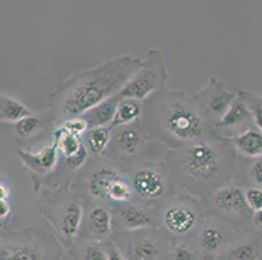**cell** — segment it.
<instances>
[{"instance_id":"1","label":"cell","mask_w":262,"mask_h":260,"mask_svg":"<svg viewBox=\"0 0 262 260\" xmlns=\"http://www.w3.org/2000/svg\"><path fill=\"white\" fill-rule=\"evenodd\" d=\"M141 63L139 57L123 55L67 78L49 98L46 114L52 129H58L68 119L81 116L118 95L139 70Z\"/></svg>"},{"instance_id":"2","label":"cell","mask_w":262,"mask_h":260,"mask_svg":"<svg viewBox=\"0 0 262 260\" xmlns=\"http://www.w3.org/2000/svg\"><path fill=\"white\" fill-rule=\"evenodd\" d=\"M164 161L179 189L200 200L233 182L236 175V151L223 138L168 150Z\"/></svg>"},{"instance_id":"3","label":"cell","mask_w":262,"mask_h":260,"mask_svg":"<svg viewBox=\"0 0 262 260\" xmlns=\"http://www.w3.org/2000/svg\"><path fill=\"white\" fill-rule=\"evenodd\" d=\"M141 121L150 142L167 150L222 139L183 91L164 89L144 100Z\"/></svg>"},{"instance_id":"4","label":"cell","mask_w":262,"mask_h":260,"mask_svg":"<svg viewBox=\"0 0 262 260\" xmlns=\"http://www.w3.org/2000/svg\"><path fill=\"white\" fill-rule=\"evenodd\" d=\"M70 186L84 199L101 202L111 208L135 199L125 168L107 156L90 157Z\"/></svg>"},{"instance_id":"5","label":"cell","mask_w":262,"mask_h":260,"mask_svg":"<svg viewBox=\"0 0 262 260\" xmlns=\"http://www.w3.org/2000/svg\"><path fill=\"white\" fill-rule=\"evenodd\" d=\"M40 216L51 225L54 237L64 250L70 251L80 234L84 218V199L71 186L45 189L38 198Z\"/></svg>"},{"instance_id":"6","label":"cell","mask_w":262,"mask_h":260,"mask_svg":"<svg viewBox=\"0 0 262 260\" xmlns=\"http://www.w3.org/2000/svg\"><path fill=\"white\" fill-rule=\"evenodd\" d=\"M204 219L202 200L184 192L154 206V225L171 243L189 242Z\"/></svg>"},{"instance_id":"7","label":"cell","mask_w":262,"mask_h":260,"mask_svg":"<svg viewBox=\"0 0 262 260\" xmlns=\"http://www.w3.org/2000/svg\"><path fill=\"white\" fill-rule=\"evenodd\" d=\"M58 240L37 228L0 233V260H63Z\"/></svg>"},{"instance_id":"8","label":"cell","mask_w":262,"mask_h":260,"mask_svg":"<svg viewBox=\"0 0 262 260\" xmlns=\"http://www.w3.org/2000/svg\"><path fill=\"white\" fill-rule=\"evenodd\" d=\"M133 198L147 206H157L159 202L178 194L176 185L166 161L142 160L125 167Z\"/></svg>"},{"instance_id":"9","label":"cell","mask_w":262,"mask_h":260,"mask_svg":"<svg viewBox=\"0 0 262 260\" xmlns=\"http://www.w3.org/2000/svg\"><path fill=\"white\" fill-rule=\"evenodd\" d=\"M205 216H211L230 224L242 233L253 232L252 216L245 199L244 189L235 182L219 187L210 197L202 200Z\"/></svg>"},{"instance_id":"10","label":"cell","mask_w":262,"mask_h":260,"mask_svg":"<svg viewBox=\"0 0 262 260\" xmlns=\"http://www.w3.org/2000/svg\"><path fill=\"white\" fill-rule=\"evenodd\" d=\"M167 81L168 70L163 54L161 50L151 49L146 52L139 70L119 92V97L144 102L156 92L167 89Z\"/></svg>"},{"instance_id":"11","label":"cell","mask_w":262,"mask_h":260,"mask_svg":"<svg viewBox=\"0 0 262 260\" xmlns=\"http://www.w3.org/2000/svg\"><path fill=\"white\" fill-rule=\"evenodd\" d=\"M114 242L129 260H167L171 242L157 228L115 233Z\"/></svg>"},{"instance_id":"12","label":"cell","mask_w":262,"mask_h":260,"mask_svg":"<svg viewBox=\"0 0 262 260\" xmlns=\"http://www.w3.org/2000/svg\"><path fill=\"white\" fill-rule=\"evenodd\" d=\"M149 143V135L141 120L118 126L111 132V140L104 156L125 168L135 161L145 159Z\"/></svg>"},{"instance_id":"13","label":"cell","mask_w":262,"mask_h":260,"mask_svg":"<svg viewBox=\"0 0 262 260\" xmlns=\"http://www.w3.org/2000/svg\"><path fill=\"white\" fill-rule=\"evenodd\" d=\"M18 159L28 175L30 176L34 192L40 189H58L56 172L60 163V154L54 140L40 147L38 151L18 150Z\"/></svg>"},{"instance_id":"14","label":"cell","mask_w":262,"mask_h":260,"mask_svg":"<svg viewBox=\"0 0 262 260\" xmlns=\"http://www.w3.org/2000/svg\"><path fill=\"white\" fill-rule=\"evenodd\" d=\"M244 233L231 226L230 224L211 216H205L197 232L189 241L200 251L205 260H214L228 245L242 237Z\"/></svg>"},{"instance_id":"15","label":"cell","mask_w":262,"mask_h":260,"mask_svg":"<svg viewBox=\"0 0 262 260\" xmlns=\"http://www.w3.org/2000/svg\"><path fill=\"white\" fill-rule=\"evenodd\" d=\"M236 97L237 92L235 94L230 91L222 80L211 77L206 85L189 99L204 120L214 126L225 116Z\"/></svg>"},{"instance_id":"16","label":"cell","mask_w":262,"mask_h":260,"mask_svg":"<svg viewBox=\"0 0 262 260\" xmlns=\"http://www.w3.org/2000/svg\"><path fill=\"white\" fill-rule=\"evenodd\" d=\"M113 235V208L101 202L84 199V218H82L78 238L106 242V241L111 240Z\"/></svg>"},{"instance_id":"17","label":"cell","mask_w":262,"mask_h":260,"mask_svg":"<svg viewBox=\"0 0 262 260\" xmlns=\"http://www.w3.org/2000/svg\"><path fill=\"white\" fill-rule=\"evenodd\" d=\"M113 218L114 234L156 228L154 225V207L147 206L136 199L113 208Z\"/></svg>"},{"instance_id":"18","label":"cell","mask_w":262,"mask_h":260,"mask_svg":"<svg viewBox=\"0 0 262 260\" xmlns=\"http://www.w3.org/2000/svg\"><path fill=\"white\" fill-rule=\"evenodd\" d=\"M253 125L254 123L251 111L247 107L244 100L237 95L236 99L233 100V103L231 104L228 111L225 113V116L214 125V129L216 130L219 137L223 138V139H228V138L236 137L239 134L237 129L242 128L243 132H245Z\"/></svg>"},{"instance_id":"19","label":"cell","mask_w":262,"mask_h":260,"mask_svg":"<svg viewBox=\"0 0 262 260\" xmlns=\"http://www.w3.org/2000/svg\"><path fill=\"white\" fill-rule=\"evenodd\" d=\"M214 260H262V233H244Z\"/></svg>"},{"instance_id":"20","label":"cell","mask_w":262,"mask_h":260,"mask_svg":"<svg viewBox=\"0 0 262 260\" xmlns=\"http://www.w3.org/2000/svg\"><path fill=\"white\" fill-rule=\"evenodd\" d=\"M119 102H120V97L118 94L115 97L104 100L102 103L97 104L92 109L85 112L84 114H81V117L86 121L88 129L111 126L114 119H115Z\"/></svg>"},{"instance_id":"21","label":"cell","mask_w":262,"mask_h":260,"mask_svg":"<svg viewBox=\"0 0 262 260\" xmlns=\"http://www.w3.org/2000/svg\"><path fill=\"white\" fill-rule=\"evenodd\" d=\"M227 140L231 143L233 150L243 157L254 159L262 156V133L256 128V125L236 137L228 138Z\"/></svg>"},{"instance_id":"22","label":"cell","mask_w":262,"mask_h":260,"mask_svg":"<svg viewBox=\"0 0 262 260\" xmlns=\"http://www.w3.org/2000/svg\"><path fill=\"white\" fill-rule=\"evenodd\" d=\"M47 130L54 132L46 112L45 113H32L30 116L15 124L16 137H17L18 140H23V142L24 140L33 139V138L38 137L39 134H43Z\"/></svg>"},{"instance_id":"23","label":"cell","mask_w":262,"mask_h":260,"mask_svg":"<svg viewBox=\"0 0 262 260\" xmlns=\"http://www.w3.org/2000/svg\"><path fill=\"white\" fill-rule=\"evenodd\" d=\"M111 132L113 129L110 126L88 129L85 132V134L82 135V140L90 157H103L106 155L110 140H111Z\"/></svg>"},{"instance_id":"24","label":"cell","mask_w":262,"mask_h":260,"mask_svg":"<svg viewBox=\"0 0 262 260\" xmlns=\"http://www.w3.org/2000/svg\"><path fill=\"white\" fill-rule=\"evenodd\" d=\"M71 260H107L104 242L77 238L72 249L67 252Z\"/></svg>"},{"instance_id":"25","label":"cell","mask_w":262,"mask_h":260,"mask_svg":"<svg viewBox=\"0 0 262 260\" xmlns=\"http://www.w3.org/2000/svg\"><path fill=\"white\" fill-rule=\"evenodd\" d=\"M52 140L58 147L60 157H64V159L75 156L78 152L82 151L85 147L82 135L67 132L63 128L55 129L52 132Z\"/></svg>"},{"instance_id":"26","label":"cell","mask_w":262,"mask_h":260,"mask_svg":"<svg viewBox=\"0 0 262 260\" xmlns=\"http://www.w3.org/2000/svg\"><path fill=\"white\" fill-rule=\"evenodd\" d=\"M33 113L20 100L0 92V123L16 124Z\"/></svg>"},{"instance_id":"27","label":"cell","mask_w":262,"mask_h":260,"mask_svg":"<svg viewBox=\"0 0 262 260\" xmlns=\"http://www.w3.org/2000/svg\"><path fill=\"white\" fill-rule=\"evenodd\" d=\"M142 112H144V102L136 99H121L120 98L115 119H114L110 128L114 129L141 120Z\"/></svg>"},{"instance_id":"28","label":"cell","mask_w":262,"mask_h":260,"mask_svg":"<svg viewBox=\"0 0 262 260\" xmlns=\"http://www.w3.org/2000/svg\"><path fill=\"white\" fill-rule=\"evenodd\" d=\"M167 260H205L190 242L171 243Z\"/></svg>"},{"instance_id":"29","label":"cell","mask_w":262,"mask_h":260,"mask_svg":"<svg viewBox=\"0 0 262 260\" xmlns=\"http://www.w3.org/2000/svg\"><path fill=\"white\" fill-rule=\"evenodd\" d=\"M237 95L245 102V104H247V107L252 113L254 125L262 133V98L249 91H244V90L237 91Z\"/></svg>"},{"instance_id":"30","label":"cell","mask_w":262,"mask_h":260,"mask_svg":"<svg viewBox=\"0 0 262 260\" xmlns=\"http://www.w3.org/2000/svg\"><path fill=\"white\" fill-rule=\"evenodd\" d=\"M247 180L249 182L248 186H253L262 189V156L251 159L247 166Z\"/></svg>"},{"instance_id":"31","label":"cell","mask_w":262,"mask_h":260,"mask_svg":"<svg viewBox=\"0 0 262 260\" xmlns=\"http://www.w3.org/2000/svg\"><path fill=\"white\" fill-rule=\"evenodd\" d=\"M244 189L245 199L249 208L253 212L262 209V189L253 187V186H245Z\"/></svg>"},{"instance_id":"32","label":"cell","mask_w":262,"mask_h":260,"mask_svg":"<svg viewBox=\"0 0 262 260\" xmlns=\"http://www.w3.org/2000/svg\"><path fill=\"white\" fill-rule=\"evenodd\" d=\"M59 128H63L64 130H67V132L73 133V134H78V135H84L85 132L88 130L86 121L81 117V116L68 119V120L64 121Z\"/></svg>"},{"instance_id":"33","label":"cell","mask_w":262,"mask_h":260,"mask_svg":"<svg viewBox=\"0 0 262 260\" xmlns=\"http://www.w3.org/2000/svg\"><path fill=\"white\" fill-rule=\"evenodd\" d=\"M104 249H106L107 260H129L127 255L121 251L120 247L114 242L113 238L104 242Z\"/></svg>"},{"instance_id":"34","label":"cell","mask_w":262,"mask_h":260,"mask_svg":"<svg viewBox=\"0 0 262 260\" xmlns=\"http://www.w3.org/2000/svg\"><path fill=\"white\" fill-rule=\"evenodd\" d=\"M12 214V207L8 200H0V229H3L8 223Z\"/></svg>"},{"instance_id":"35","label":"cell","mask_w":262,"mask_h":260,"mask_svg":"<svg viewBox=\"0 0 262 260\" xmlns=\"http://www.w3.org/2000/svg\"><path fill=\"white\" fill-rule=\"evenodd\" d=\"M252 228L254 232L262 233V209L253 212L252 216Z\"/></svg>"},{"instance_id":"36","label":"cell","mask_w":262,"mask_h":260,"mask_svg":"<svg viewBox=\"0 0 262 260\" xmlns=\"http://www.w3.org/2000/svg\"><path fill=\"white\" fill-rule=\"evenodd\" d=\"M9 189L6 183L0 182V200H8Z\"/></svg>"},{"instance_id":"37","label":"cell","mask_w":262,"mask_h":260,"mask_svg":"<svg viewBox=\"0 0 262 260\" xmlns=\"http://www.w3.org/2000/svg\"><path fill=\"white\" fill-rule=\"evenodd\" d=\"M68 260H71V259H70V257H68Z\"/></svg>"}]
</instances>
